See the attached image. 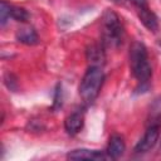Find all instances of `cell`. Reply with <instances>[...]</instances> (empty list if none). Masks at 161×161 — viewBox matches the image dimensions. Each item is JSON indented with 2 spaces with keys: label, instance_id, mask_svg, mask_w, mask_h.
I'll return each mask as SVG.
<instances>
[{
  "label": "cell",
  "instance_id": "6da1fadb",
  "mask_svg": "<svg viewBox=\"0 0 161 161\" xmlns=\"http://www.w3.org/2000/svg\"><path fill=\"white\" fill-rule=\"evenodd\" d=\"M128 59L133 77L141 84L147 83L152 75V69L148 62V54L145 44L141 42H133L130 47Z\"/></svg>",
  "mask_w": 161,
  "mask_h": 161
},
{
  "label": "cell",
  "instance_id": "7a4b0ae2",
  "mask_svg": "<svg viewBox=\"0 0 161 161\" xmlns=\"http://www.w3.org/2000/svg\"><path fill=\"white\" fill-rule=\"evenodd\" d=\"M102 29V44L106 47L116 48L122 44L123 40V26L118 15L112 10H106L101 19Z\"/></svg>",
  "mask_w": 161,
  "mask_h": 161
},
{
  "label": "cell",
  "instance_id": "3957f363",
  "mask_svg": "<svg viewBox=\"0 0 161 161\" xmlns=\"http://www.w3.org/2000/svg\"><path fill=\"white\" fill-rule=\"evenodd\" d=\"M104 82V73L101 67L91 65L84 73L79 84V96L86 103H92L99 94Z\"/></svg>",
  "mask_w": 161,
  "mask_h": 161
},
{
  "label": "cell",
  "instance_id": "277c9868",
  "mask_svg": "<svg viewBox=\"0 0 161 161\" xmlns=\"http://www.w3.org/2000/svg\"><path fill=\"white\" fill-rule=\"evenodd\" d=\"M158 136H160V126H157V125L148 126L145 135L142 136V138H140V141L135 146V152L136 153L148 152L156 145V142L158 140Z\"/></svg>",
  "mask_w": 161,
  "mask_h": 161
},
{
  "label": "cell",
  "instance_id": "5b68a950",
  "mask_svg": "<svg viewBox=\"0 0 161 161\" xmlns=\"http://www.w3.org/2000/svg\"><path fill=\"white\" fill-rule=\"evenodd\" d=\"M69 160H107L109 158L108 155L98 151V150H88V148H77L68 153L67 156Z\"/></svg>",
  "mask_w": 161,
  "mask_h": 161
},
{
  "label": "cell",
  "instance_id": "8992f818",
  "mask_svg": "<svg viewBox=\"0 0 161 161\" xmlns=\"http://www.w3.org/2000/svg\"><path fill=\"white\" fill-rule=\"evenodd\" d=\"M84 125V116L80 111H75L70 113L65 121H64V128L68 135H75L78 133Z\"/></svg>",
  "mask_w": 161,
  "mask_h": 161
},
{
  "label": "cell",
  "instance_id": "52a82bcc",
  "mask_svg": "<svg viewBox=\"0 0 161 161\" xmlns=\"http://www.w3.org/2000/svg\"><path fill=\"white\" fill-rule=\"evenodd\" d=\"M16 40L25 45H35L39 43V36L33 26L25 25L18 29L16 31Z\"/></svg>",
  "mask_w": 161,
  "mask_h": 161
},
{
  "label": "cell",
  "instance_id": "ba28073f",
  "mask_svg": "<svg viewBox=\"0 0 161 161\" xmlns=\"http://www.w3.org/2000/svg\"><path fill=\"white\" fill-rule=\"evenodd\" d=\"M138 19L146 29H148L150 31H153V33L157 31V29H158L157 16L155 15V13L152 10H150L148 6L143 8V9H138Z\"/></svg>",
  "mask_w": 161,
  "mask_h": 161
},
{
  "label": "cell",
  "instance_id": "9c48e42d",
  "mask_svg": "<svg viewBox=\"0 0 161 161\" xmlns=\"http://www.w3.org/2000/svg\"><path fill=\"white\" fill-rule=\"evenodd\" d=\"M126 150V145H125V141L123 138L119 136V135H113L111 136L109 138V142H108V147H107V155L109 156V158H118L123 155Z\"/></svg>",
  "mask_w": 161,
  "mask_h": 161
},
{
  "label": "cell",
  "instance_id": "30bf717a",
  "mask_svg": "<svg viewBox=\"0 0 161 161\" xmlns=\"http://www.w3.org/2000/svg\"><path fill=\"white\" fill-rule=\"evenodd\" d=\"M87 59L91 65H98L104 63V50L99 44H91L87 48Z\"/></svg>",
  "mask_w": 161,
  "mask_h": 161
},
{
  "label": "cell",
  "instance_id": "8fae6325",
  "mask_svg": "<svg viewBox=\"0 0 161 161\" xmlns=\"http://www.w3.org/2000/svg\"><path fill=\"white\" fill-rule=\"evenodd\" d=\"M161 122V97L156 98L153 103L150 107L148 112V126L151 125H157L160 126Z\"/></svg>",
  "mask_w": 161,
  "mask_h": 161
},
{
  "label": "cell",
  "instance_id": "7c38bea8",
  "mask_svg": "<svg viewBox=\"0 0 161 161\" xmlns=\"http://www.w3.org/2000/svg\"><path fill=\"white\" fill-rule=\"evenodd\" d=\"M11 5L10 4H8L5 0H3L1 1V6H0V24H1V26H4L6 23H8V20L11 18Z\"/></svg>",
  "mask_w": 161,
  "mask_h": 161
},
{
  "label": "cell",
  "instance_id": "4fadbf2b",
  "mask_svg": "<svg viewBox=\"0 0 161 161\" xmlns=\"http://www.w3.org/2000/svg\"><path fill=\"white\" fill-rule=\"evenodd\" d=\"M11 18L16 21L20 23H25L29 19V13L24 9V8H19V6H13L11 8Z\"/></svg>",
  "mask_w": 161,
  "mask_h": 161
},
{
  "label": "cell",
  "instance_id": "5bb4252c",
  "mask_svg": "<svg viewBox=\"0 0 161 161\" xmlns=\"http://www.w3.org/2000/svg\"><path fill=\"white\" fill-rule=\"evenodd\" d=\"M137 9H143V8H147L148 4H147V0H130Z\"/></svg>",
  "mask_w": 161,
  "mask_h": 161
},
{
  "label": "cell",
  "instance_id": "9a60e30c",
  "mask_svg": "<svg viewBox=\"0 0 161 161\" xmlns=\"http://www.w3.org/2000/svg\"><path fill=\"white\" fill-rule=\"evenodd\" d=\"M114 4H118V5H122V4H125V1L126 0H112Z\"/></svg>",
  "mask_w": 161,
  "mask_h": 161
}]
</instances>
